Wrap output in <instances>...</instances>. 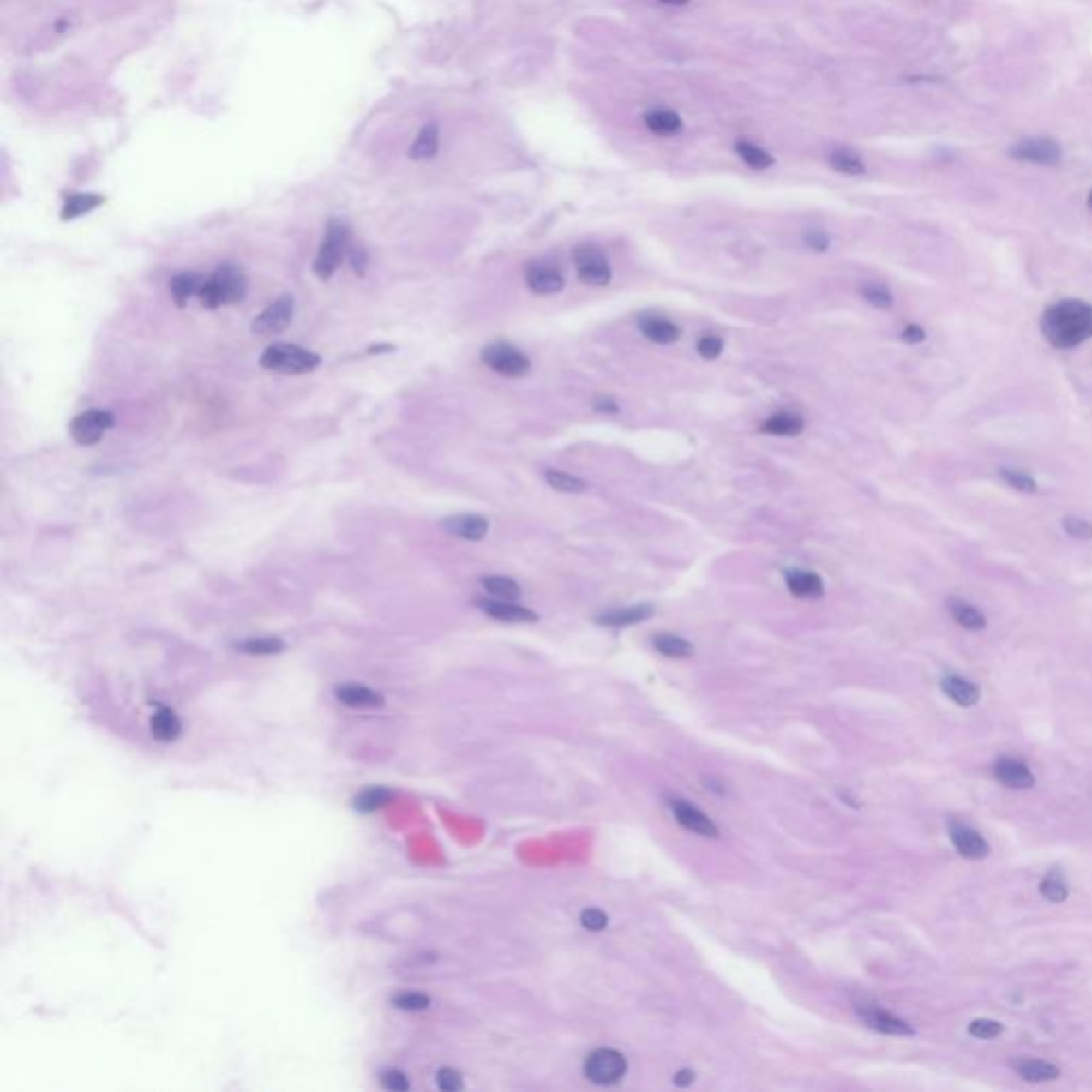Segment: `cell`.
<instances>
[{"label":"cell","instance_id":"cell-1","mask_svg":"<svg viewBox=\"0 0 1092 1092\" xmlns=\"http://www.w3.org/2000/svg\"><path fill=\"white\" fill-rule=\"evenodd\" d=\"M1041 335L1059 351L1076 348L1092 338V305L1080 299H1065L1041 314Z\"/></svg>","mask_w":1092,"mask_h":1092},{"label":"cell","instance_id":"cell-2","mask_svg":"<svg viewBox=\"0 0 1092 1092\" xmlns=\"http://www.w3.org/2000/svg\"><path fill=\"white\" fill-rule=\"evenodd\" d=\"M248 292V278L235 265H220L213 273L205 278L203 288L199 292V303L205 309H216L220 305L237 303L246 297Z\"/></svg>","mask_w":1092,"mask_h":1092},{"label":"cell","instance_id":"cell-3","mask_svg":"<svg viewBox=\"0 0 1092 1092\" xmlns=\"http://www.w3.org/2000/svg\"><path fill=\"white\" fill-rule=\"evenodd\" d=\"M261 367L269 371L286 375H301L321 367V357L316 352L301 348L297 344L278 342L272 344L267 351L261 355Z\"/></svg>","mask_w":1092,"mask_h":1092},{"label":"cell","instance_id":"cell-4","mask_svg":"<svg viewBox=\"0 0 1092 1092\" xmlns=\"http://www.w3.org/2000/svg\"><path fill=\"white\" fill-rule=\"evenodd\" d=\"M351 231L344 222L331 220L327 226L325 239H322L318 255L314 259V273L318 279H329L331 275L338 272L344 259H348L351 252Z\"/></svg>","mask_w":1092,"mask_h":1092},{"label":"cell","instance_id":"cell-5","mask_svg":"<svg viewBox=\"0 0 1092 1092\" xmlns=\"http://www.w3.org/2000/svg\"><path fill=\"white\" fill-rule=\"evenodd\" d=\"M626 1071H627L626 1056L617 1050H610V1047L596 1050L591 1056H589L587 1063H585V1076L600 1086L617 1084V1082L623 1080Z\"/></svg>","mask_w":1092,"mask_h":1092},{"label":"cell","instance_id":"cell-6","mask_svg":"<svg viewBox=\"0 0 1092 1092\" xmlns=\"http://www.w3.org/2000/svg\"><path fill=\"white\" fill-rule=\"evenodd\" d=\"M483 363L491 367V369L497 371V374L508 375V378H521V375H525L531 367V361L527 359V355H523L519 348H514L513 344H506V342H495V344L484 346Z\"/></svg>","mask_w":1092,"mask_h":1092},{"label":"cell","instance_id":"cell-7","mask_svg":"<svg viewBox=\"0 0 1092 1092\" xmlns=\"http://www.w3.org/2000/svg\"><path fill=\"white\" fill-rule=\"evenodd\" d=\"M116 425V417L109 410L92 408L77 414L71 423V438L81 447H94Z\"/></svg>","mask_w":1092,"mask_h":1092},{"label":"cell","instance_id":"cell-8","mask_svg":"<svg viewBox=\"0 0 1092 1092\" xmlns=\"http://www.w3.org/2000/svg\"><path fill=\"white\" fill-rule=\"evenodd\" d=\"M1011 159L1024 160V163L1041 165V167H1054L1063 160V150L1059 143L1050 137H1030L1022 139L1011 147Z\"/></svg>","mask_w":1092,"mask_h":1092},{"label":"cell","instance_id":"cell-9","mask_svg":"<svg viewBox=\"0 0 1092 1092\" xmlns=\"http://www.w3.org/2000/svg\"><path fill=\"white\" fill-rule=\"evenodd\" d=\"M574 267L583 282L604 286L613 278L609 259L597 246H579L574 250Z\"/></svg>","mask_w":1092,"mask_h":1092},{"label":"cell","instance_id":"cell-10","mask_svg":"<svg viewBox=\"0 0 1092 1092\" xmlns=\"http://www.w3.org/2000/svg\"><path fill=\"white\" fill-rule=\"evenodd\" d=\"M292 314H295V299L292 295H282L269 303L259 316L255 318L252 322V331L263 338H269V335H278L282 331H286V327L292 322Z\"/></svg>","mask_w":1092,"mask_h":1092},{"label":"cell","instance_id":"cell-11","mask_svg":"<svg viewBox=\"0 0 1092 1092\" xmlns=\"http://www.w3.org/2000/svg\"><path fill=\"white\" fill-rule=\"evenodd\" d=\"M950 838L951 845L956 847L963 858L967 860H984L990 855V845L980 830L971 828L960 821H950Z\"/></svg>","mask_w":1092,"mask_h":1092},{"label":"cell","instance_id":"cell-12","mask_svg":"<svg viewBox=\"0 0 1092 1092\" xmlns=\"http://www.w3.org/2000/svg\"><path fill=\"white\" fill-rule=\"evenodd\" d=\"M858 1016L862 1017V1022L868 1029L877 1030V1033L892 1035V1037H913L915 1035L909 1022L901 1020V1017H897L894 1013L885 1011L881 1007H862L858 1009Z\"/></svg>","mask_w":1092,"mask_h":1092},{"label":"cell","instance_id":"cell-13","mask_svg":"<svg viewBox=\"0 0 1092 1092\" xmlns=\"http://www.w3.org/2000/svg\"><path fill=\"white\" fill-rule=\"evenodd\" d=\"M525 282L536 295H555L563 288V275L553 263L534 261L525 267Z\"/></svg>","mask_w":1092,"mask_h":1092},{"label":"cell","instance_id":"cell-14","mask_svg":"<svg viewBox=\"0 0 1092 1092\" xmlns=\"http://www.w3.org/2000/svg\"><path fill=\"white\" fill-rule=\"evenodd\" d=\"M997 781L1005 788L1011 789H1030L1035 788V775L1029 768V764L1020 762L1016 758H999L993 768Z\"/></svg>","mask_w":1092,"mask_h":1092},{"label":"cell","instance_id":"cell-15","mask_svg":"<svg viewBox=\"0 0 1092 1092\" xmlns=\"http://www.w3.org/2000/svg\"><path fill=\"white\" fill-rule=\"evenodd\" d=\"M672 813H675L676 821H679L683 828L692 830V832L700 834V837H719V830L717 825L713 824V819H709V815L702 813L700 809H696L693 805L685 801H672Z\"/></svg>","mask_w":1092,"mask_h":1092},{"label":"cell","instance_id":"cell-16","mask_svg":"<svg viewBox=\"0 0 1092 1092\" xmlns=\"http://www.w3.org/2000/svg\"><path fill=\"white\" fill-rule=\"evenodd\" d=\"M442 527L451 536L471 540V543H478L489 534V521L480 514H455V517L444 519Z\"/></svg>","mask_w":1092,"mask_h":1092},{"label":"cell","instance_id":"cell-17","mask_svg":"<svg viewBox=\"0 0 1092 1092\" xmlns=\"http://www.w3.org/2000/svg\"><path fill=\"white\" fill-rule=\"evenodd\" d=\"M941 689L954 705L963 709H971L981 700V689L973 681L960 675H945L941 679Z\"/></svg>","mask_w":1092,"mask_h":1092},{"label":"cell","instance_id":"cell-18","mask_svg":"<svg viewBox=\"0 0 1092 1092\" xmlns=\"http://www.w3.org/2000/svg\"><path fill=\"white\" fill-rule=\"evenodd\" d=\"M480 610L489 615L493 619H500V621H510V623H531L538 619V615L534 610L525 609V606H519L514 602H506V600H478L476 602Z\"/></svg>","mask_w":1092,"mask_h":1092},{"label":"cell","instance_id":"cell-19","mask_svg":"<svg viewBox=\"0 0 1092 1092\" xmlns=\"http://www.w3.org/2000/svg\"><path fill=\"white\" fill-rule=\"evenodd\" d=\"M1011 1067L1016 1069L1017 1076L1030 1084H1041V1082H1054L1060 1077V1069L1047 1060L1039 1059H1017L1013 1060Z\"/></svg>","mask_w":1092,"mask_h":1092},{"label":"cell","instance_id":"cell-20","mask_svg":"<svg viewBox=\"0 0 1092 1092\" xmlns=\"http://www.w3.org/2000/svg\"><path fill=\"white\" fill-rule=\"evenodd\" d=\"M785 583L788 589L798 597L805 600H815L824 596V580L815 572L809 570H788L785 572Z\"/></svg>","mask_w":1092,"mask_h":1092},{"label":"cell","instance_id":"cell-21","mask_svg":"<svg viewBox=\"0 0 1092 1092\" xmlns=\"http://www.w3.org/2000/svg\"><path fill=\"white\" fill-rule=\"evenodd\" d=\"M947 609H950L954 621L958 623L960 627H964V630L980 632V630H986V626H988L986 615L981 613L977 606L969 604V602L960 600V597H951V600L947 602Z\"/></svg>","mask_w":1092,"mask_h":1092},{"label":"cell","instance_id":"cell-22","mask_svg":"<svg viewBox=\"0 0 1092 1092\" xmlns=\"http://www.w3.org/2000/svg\"><path fill=\"white\" fill-rule=\"evenodd\" d=\"M638 325L645 338L655 344H672L681 338L679 327L662 316H642Z\"/></svg>","mask_w":1092,"mask_h":1092},{"label":"cell","instance_id":"cell-23","mask_svg":"<svg viewBox=\"0 0 1092 1092\" xmlns=\"http://www.w3.org/2000/svg\"><path fill=\"white\" fill-rule=\"evenodd\" d=\"M205 278H207V275H201L195 272H183V273H177L176 278H171L169 291H171V297L173 301H176L177 308L188 305V301H190L192 297H199Z\"/></svg>","mask_w":1092,"mask_h":1092},{"label":"cell","instance_id":"cell-24","mask_svg":"<svg viewBox=\"0 0 1092 1092\" xmlns=\"http://www.w3.org/2000/svg\"><path fill=\"white\" fill-rule=\"evenodd\" d=\"M335 696L342 705L355 706V709H371V706H380L384 702L380 693L363 687V685H342V687L335 689Z\"/></svg>","mask_w":1092,"mask_h":1092},{"label":"cell","instance_id":"cell-25","mask_svg":"<svg viewBox=\"0 0 1092 1092\" xmlns=\"http://www.w3.org/2000/svg\"><path fill=\"white\" fill-rule=\"evenodd\" d=\"M150 729H152V736L156 741H163V742H171L176 741L177 736L182 734V723L180 717L173 713L171 709H165L160 706L154 715H152V722H150Z\"/></svg>","mask_w":1092,"mask_h":1092},{"label":"cell","instance_id":"cell-26","mask_svg":"<svg viewBox=\"0 0 1092 1092\" xmlns=\"http://www.w3.org/2000/svg\"><path fill=\"white\" fill-rule=\"evenodd\" d=\"M649 617H653V606L640 604V606H630V609L604 613L602 617H597V623H600V626L623 627V626H634V623L646 621Z\"/></svg>","mask_w":1092,"mask_h":1092},{"label":"cell","instance_id":"cell-27","mask_svg":"<svg viewBox=\"0 0 1092 1092\" xmlns=\"http://www.w3.org/2000/svg\"><path fill=\"white\" fill-rule=\"evenodd\" d=\"M802 429H805V421H802V418L798 417V414H794V412H777V414H772V417L766 418V423L762 425L764 434L783 435V438H789V435H798Z\"/></svg>","mask_w":1092,"mask_h":1092},{"label":"cell","instance_id":"cell-28","mask_svg":"<svg viewBox=\"0 0 1092 1092\" xmlns=\"http://www.w3.org/2000/svg\"><path fill=\"white\" fill-rule=\"evenodd\" d=\"M103 196L100 195H92V192H75V195H69L64 199L63 205V212H60V218L63 220H73V218H80L84 213L92 212L96 209L99 205H103Z\"/></svg>","mask_w":1092,"mask_h":1092},{"label":"cell","instance_id":"cell-29","mask_svg":"<svg viewBox=\"0 0 1092 1092\" xmlns=\"http://www.w3.org/2000/svg\"><path fill=\"white\" fill-rule=\"evenodd\" d=\"M438 146H440L438 124H427L425 129L418 133V137L414 139L412 147H410V156H412L414 160L434 159V156L438 154Z\"/></svg>","mask_w":1092,"mask_h":1092},{"label":"cell","instance_id":"cell-30","mask_svg":"<svg viewBox=\"0 0 1092 1092\" xmlns=\"http://www.w3.org/2000/svg\"><path fill=\"white\" fill-rule=\"evenodd\" d=\"M1039 892L1050 903H1065L1069 898V884L1060 868H1052L1039 884Z\"/></svg>","mask_w":1092,"mask_h":1092},{"label":"cell","instance_id":"cell-31","mask_svg":"<svg viewBox=\"0 0 1092 1092\" xmlns=\"http://www.w3.org/2000/svg\"><path fill=\"white\" fill-rule=\"evenodd\" d=\"M483 587L487 589V593H491L495 600L514 602L521 597V587H519V583H514L513 579H506V576H487V579H483Z\"/></svg>","mask_w":1092,"mask_h":1092},{"label":"cell","instance_id":"cell-32","mask_svg":"<svg viewBox=\"0 0 1092 1092\" xmlns=\"http://www.w3.org/2000/svg\"><path fill=\"white\" fill-rule=\"evenodd\" d=\"M645 124L649 126L653 133L670 135L681 129V117L676 116L675 111H668V109H655V111L646 113Z\"/></svg>","mask_w":1092,"mask_h":1092},{"label":"cell","instance_id":"cell-33","mask_svg":"<svg viewBox=\"0 0 1092 1092\" xmlns=\"http://www.w3.org/2000/svg\"><path fill=\"white\" fill-rule=\"evenodd\" d=\"M736 152H738V156L742 159V163L749 165L751 169H759V171H762V169L772 167V163H775V160H772V156L768 154L766 150H762V147L753 146V143L738 141L736 143Z\"/></svg>","mask_w":1092,"mask_h":1092},{"label":"cell","instance_id":"cell-34","mask_svg":"<svg viewBox=\"0 0 1092 1092\" xmlns=\"http://www.w3.org/2000/svg\"><path fill=\"white\" fill-rule=\"evenodd\" d=\"M828 163L830 167L837 169L838 173H845V176H862L864 173V163L854 154V152H845V150H837L828 156Z\"/></svg>","mask_w":1092,"mask_h":1092},{"label":"cell","instance_id":"cell-35","mask_svg":"<svg viewBox=\"0 0 1092 1092\" xmlns=\"http://www.w3.org/2000/svg\"><path fill=\"white\" fill-rule=\"evenodd\" d=\"M653 645L659 653L668 655V657H687V655L693 653V646L689 645L687 640H683L681 636L662 634L655 638Z\"/></svg>","mask_w":1092,"mask_h":1092},{"label":"cell","instance_id":"cell-36","mask_svg":"<svg viewBox=\"0 0 1092 1092\" xmlns=\"http://www.w3.org/2000/svg\"><path fill=\"white\" fill-rule=\"evenodd\" d=\"M393 794L384 788H371L361 792L359 796L355 798V809L361 811V813H371L375 809H382L388 801H391Z\"/></svg>","mask_w":1092,"mask_h":1092},{"label":"cell","instance_id":"cell-37","mask_svg":"<svg viewBox=\"0 0 1092 1092\" xmlns=\"http://www.w3.org/2000/svg\"><path fill=\"white\" fill-rule=\"evenodd\" d=\"M544 478H546V483L550 484V487L557 489V491H563V493H580V491H585V489H587V483H585V480H580V478H576V476L566 474V471H559V470H546L544 471Z\"/></svg>","mask_w":1092,"mask_h":1092},{"label":"cell","instance_id":"cell-38","mask_svg":"<svg viewBox=\"0 0 1092 1092\" xmlns=\"http://www.w3.org/2000/svg\"><path fill=\"white\" fill-rule=\"evenodd\" d=\"M237 649L252 655H273L284 651V642L279 638H250V640L237 645Z\"/></svg>","mask_w":1092,"mask_h":1092},{"label":"cell","instance_id":"cell-39","mask_svg":"<svg viewBox=\"0 0 1092 1092\" xmlns=\"http://www.w3.org/2000/svg\"><path fill=\"white\" fill-rule=\"evenodd\" d=\"M969 1035L977 1039H997L1001 1037L1005 1033V1026L999 1020H990V1017H977L969 1024Z\"/></svg>","mask_w":1092,"mask_h":1092},{"label":"cell","instance_id":"cell-40","mask_svg":"<svg viewBox=\"0 0 1092 1092\" xmlns=\"http://www.w3.org/2000/svg\"><path fill=\"white\" fill-rule=\"evenodd\" d=\"M999 474H1001V478L1005 480V483H1007L1011 489H1016V491H1022V493H1035V491H1037V483H1035V478H1033V476L1024 474V471L1007 470V467H1001V470H999Z\"/></svg>","mask_w":1092,"mask_h":1092},{"label":"cell","instance_id":"cell-41","mask_svg":"<svg viewBox=\"0 0 1092 1092\" xmlns=\"http://www.w3.org/2000/svg\"><path fill=\"white\" fill-rule=\"evenodd\" d=\"M860 292H862V297L868 301V303L875 305V308L879 309L892 308L894 303L892 292H890L885 286H881V284H864Z\"/></svg>","mask_w":1092,"mask_h":1092},{"label":"cell","instance_id":"cell-42","mask_svg":"<svg viewBox=\"0 0 1092 1092\" xmlns=\"http://www.w3.org/2000/svg\"><path fill=\"white\" fill-rule=\"evenodd\" d=\"M393 1005H395L397 1009H404V1011H423V1009L429 1007L431 999L418 993H405L393 999Z\"/></svg>","mask_w":1092,"mask_h":1092},{"label":"cell","instance_id":"cell-43","mask_svg":"<svg viewBox=\"0 0 1092 1092\" xmlns=\"http://www.w3.org/2000/svg\"><path fill=\"white\" fill-rule=\"evenodd\" d=\"M1063 530L1067 531V536H1071V538H1077V540H1090L1092 538V523L1086 521V519L1065 517Z\"/></svg>","mask_w":1092,"mask_h":1092},{"label":"cell","instance_id":"cell-44","mask_svg":"<svg viewBox=\"0 0 1092 1092\" xmlns=\"http://www.w3.org/2000/svg\"><path fill=\"white\" fill-rule=\"evenodd\" d=\"M380 1084H382V1089L397 1090V1092L410 1089L408 1077H405V1073L399 1071V1069H387V1071H382V1076H380Z\"/></svg>","mask_w":1092,"mask_h":1092},{"label":"cell","instance_id":"cell-45","mask_svg":"<svg viewBox=\"0 0 1092 1092\" xmlns=\"http://www.w3.org/2000/svg\"><path fill=\"white\" fill-rule=\"evenodd\" d=\"M438 1089L447 1090V1092H455L463 1089V1080H461V1073L455 1071V1069H440L438 1071Z\"/></svg>","mask_w":1092,"mask_h":1092},{"label":"cell","instance_id":"cell-46","mask_svg":"<svg viewBox=\"0 0 1092 1092\" xmlns=\"http://www.w3.org/2000/svg\"><path fill=\"white\" fill-rule=\"evenodd\" d=\"M722 351H723V342L719 338H715V335H705V338H700V342H698V352H700L705 359H717V357L722 355Z\"/></svg>","mask_w":1092,"mask_h":1092},{"label":"cell","instance_id":"cell-47","mask_svg":"<svg viewBox=\"0 0 1092 1092\" xmlns=\"http://www.w3.org/2000/svg\"><path fill=\"white\" fill-rule=\"evenodd\" d=\"M606 924H609V917L604 915L602 911L597 909H587L583 913V926L589 930H604Z\"/></svg>","mask_w":1092,"mask_h":1092},{"label":"cell","instance_id":"cell-48","mask_svg":"<svg viewBox=\"0 0 1092 1092\" xmlns=\"http://www.w3.org/2000/svg\"><path fill=\"white\" fill-rule=\"evenodd\" d=\"M805 243L809 248H813V250L824 252V250H828L830 239H828V235L824 233V231H807V233H805Z\"/></svg>","mask_w":1092,"mask_h":1092},{"label":"cell","instance_id":"cell-49","mask_svg":"<svg viewBox=\"0 0 1092 1092\" xmlns=\"http://www.w3.org/2000/svg\"><path fill=\"white\" fill-rule=\"evenodd\" d=\"M348 261H351L355 273L363 278L365 267H367V252L363 250V248H351V252H348Z\"/></svg>","mask_w":1092,"mask_h":1092},{"label":"cell","instance_id":"cell-50","mask_svg":"<svg viewBox=\"0 0 1092 1092\" xmlns=\"http://www.w3.org/2000/svg\"><path fill=\"white\" fill-rule=\"evenodd\" d=\"M901 338H903V342H907V344H920V342H924L926 333H924V329H921V327L909 325V327H905V329H903Z\"/></svg>","mask_w":1092,"mask_h":1092},{"label":"cell","instance_id":"cell-51","mask_svg":"<svg viewBox=\"0 0 1092 1092\" xmlns=\"http://www.w3.org/2000/svg\"><path fill=\"white\" fill-rule=\"evenodd\" d=\"M596 410H600V412H606V414H615V412H619V405L615 404V399L606 397V399H597L596 401Z\"/></svg>","mask_w":1092,"mask_h":1092},{"label":"cell","instance_id":"cell-52","mask_svg":"<svg viewBox=\"0 0 1092 1092\" xmlns=\"http://www.w3.org/2000/svg\"><path fill=\"white\" fill-rule=\"evenodd\" d=\"M692 1080H693V1073H689V1071H681L679 1076L675 1077V1082H676V1084H679V1086H687L689 1082H692Z\"/></svg>","mask_w":1092,"mask_h":1092},{"label":"cell","instance_id":"cell-53","mask_svg":"<svg viewBox=\"0 0 1092 1092\" xmlns=\"http://www.w3.org/2000/svg\"><path fill=\"white\" fill-rule=\"evenodd\" d=\"M659 3H663V4H687L689 0H659Z\"/></svg>","mask_w":1092,"mask_h":1092},{"label":"cell","instance_id":"cell-54","mask_svg":"<svg viewBox=\"0 0 1092 1092\" xmlns=\"http://www.w3.org/2000/svg\"><path fill=\"white\" fill-rule=\"evenodd\" d=\"M1089 207L1092 209V192H1090V195H1089Z\"/></svg>","mask_w":1092,"mask_h":1092}]
</instances>
